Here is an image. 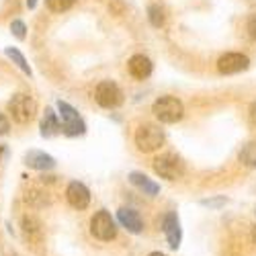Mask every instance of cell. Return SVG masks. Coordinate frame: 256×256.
Returning <instances> with one entry per match:
<instances>
[{"instance_id": "1", "label": "cell", "mask_w": 256, "mask_h": 256, "mask_svg": "<svg viewBox=\"0 0 256 256\" xmlns=\"http://www.w3.org/2000/svg\"><path fill=\"white\" fill-rule=\"evenodd\" d=\"M152 111L162 123H176L184 115V106L176 96H160L154 102Z\"/></svg>"}, {"instance_id": "2", "label": "cell", "mask_w": 256, "mask_h": 256, "mask_svg": "<svg viewBox=\"0 0 256 256\" xmlns=\"http://www.w3.org/2000/svg\"><path fill=\"white\" fill-rule=\"evenodd\" d=\"M8 113L16 123H29L37 113V102L33 96L18 92L8 100Z\"/></svg>"}, {"instance_id": "3", "label": "cell", "mask_w": 256, "mask_h": 256, "mask_svg": "<svg viewBox=\"0 0 256 256\" xmlns=\"http://www.w3.org/2000/svg\"><path fill=\"white\" fill-rule=\"evenodd\" d=\"M58 115L62 117V127H64V134L74 138V136H82L86 132V125H84L82 117L76 113V109L72 104L64 102V100H58Z\"/></svg>"}, {"instance_id": "4", "label": "cell", "mask_w": 256, "mask_h": 256, "mask_svg": "<svg viewBox=\"0 0 256 256\" xmlns=\"http://www.w3.org/2000/svg\"><path fill=\"white\" fill-rule=\"evenodd\" d=\"M164 144V132L160 130L158 125H152V123H146L142 125L140 130L136 132V146L140 148L142 152H154Z\"/></svg>"}, {"instance_id": "5", "label": "cell", "mask_w": 256, "mask_h": 256, "mask_svg": "<svg viewBox=\"0 0 256 256\" xmlns=\"http://www.w3.org/2000/svg\"><path fill=\"white\" fill-rule=\"evenodd\" d=\"M154 170L166 180H178L184 174V164L174 154H162L154 160Z\"/></svg>"}, {"instance_id": "6", "label": "cell", "mask_w": 256, "mask_h": 256, "mask_svg": "<svg viewBox=\"0 0 256 256\" xmlns=\"http://www.w3.org/2000/svg\"><path fill=\"white\" fill-rule=\"evenodd\" d=\"M90 234L102 242L113 240L117 236V226L111 218V213H106V211L94 213V218L90 220Z\"/></svg>"}, {"instance_id": "7", "label": "cell", "mask_w": 256, "mask_h": 256, "mask_svg": "<svg viewBox=\"0 0 256 256\" xmlns=\"http://www.w3.org/2000/svg\"><path fill=\"white\" fill-rule=\"evenodd\" d=\"M96 102L104 109H115L123 102V92L115 82L104 80L96 86Z\"/></svg>"}, {"instance_id": "8", "label": "cell", "mask_w": 256, "mask_h": 256, "mask_svg": "<svg viewBox=\"0 0 256 256\" xmlns=\"http://www.w3.org/2000/svg\"><path fill=\"white\" fill-rule=\"evenodd\" d=\"M250 66V60L244 54H226L218 60V70L222 74H238Z\"/></svg>"}, {"instance_id": "9", "label": "cell", "mask_w": 256, "mask_h": 256, "mask_svg": "<svg viewBox=\"0 0 256 256\" xmlns=\"http://www.w3.org/2000/svg\"><path fill=\"white\" fill-rule=\"evenodd\" d=\"M162 230H164V236L168 240V246L176 250L180 246L182 240V230H180V222L176 218V213H166L164 222H162Z\"/></svg>"}, {"instance_id": "10", "label": "cell", "mask_w": 256, "mask_h": 256, "mask_svg": "<svg viewBox=\"0 0 256 256\" xmlns=\"http://www.w3.org/2000/svg\"><path fill=\"white\" fill-rule=\"evenodd\" d=\"M66 199L74 209H86L90 203V190L82 182H70L66 188Z\"/></svg>"}, {"instance_id": "11", "label": "cell", "mask_w": 256, "mask_h": 256, "mask_svg": "<svg viewBox=\"0 0 256 256\" xmlns=\"http://www.w3.org/2000/svg\"><path fill=\"white\" fill-rule=\"evenodd\" d=\"M117 220L119 224L127 230V232H132V234H140L144 230V224H142V218H140V213L130 209V207H121L117 211Z\"/></svg>"}, {"instance_id": "12", "label": "cell", "mask_w": 256, "mask_h": 256, "mask_svg": "<svg viewBox=\"0 0 256 256\" xmlns=\"http://www.w3.org/2000/svg\"><path fill=\"white\" fill-rule=\"evenodd\" d=\"M25 164L33 170H52L56 166L54 156L46 154V152H39V150H29L25 154Z\"/></svg>"}, {"instance_id": "13", "label": "cell", "mask_w": 256, "mask_h": 256, "mask_svg": "<svg viewBox=\"0 0 256 256\" xmlns=\"http://www.w3.org/2000/svg\"><path fill=\"white\" fill-rule=\"evenodd\" d=\"M127 66H130V74L134 78H138V80H146L148 76L152 74V62H150V58H146L142 54L134 56Z\"/></svg>"}, {"instance_id": "14", "label": "cell", "mask_w": 256, "mask_h": 256, "mask_svg": "<svg viewBox=\"0 0 256 256\" xmlns=\"http://www.w3.org/2000/svg\"><path fill=\"white\" fill-rule=\"evenodd\" d=\"M60 130H62V125H60L58 113H54L52 109H46V115H44V119H41V136H44V138H52Z\"/></svg>"}, {"instance_id": "15", "label": "cell", "mask_w": 256, "mask_h": 256, "mask_svg": "<svg viewBox=\"0 0 256 256\" xmlns=\"http://www.w3.org/2000/svg\"><path fill=\"white\" fill-rule=\"evenodd\" d=\"M130 180H132V184H136L138 188H142L146 195H158V190H160V186L154 180L148 178L144 172H132L130 174Z\"/></svg>"}, {"instance_id": "16", "label": "cell", "mask_w": 256, "mask_h": 256, "mask_svg": "<svg viewBox=\"0 0 256 256\" xmlns=\"http://www.w3.org/2000/svg\"><path fill=\"white\" fill-rule=\"evenodd\" d=\"M23 232H25V238H27L29 242H39L41 238H44L41 224H39L35 218H29V216L23 218Z\"/></svg>"}, {"instance_id": "17", "label": "cell", "mask_w": 256, "mask_h": 256, "mask_svg": "<svg viewBox=\"0 0 256 256\" xmlns=\"http://www.w3.org/2000/svg\"><path fill=\"white\" fill-rule=\"evenodd\" d=\"M4 54H6V56H8V58H10V60H12L14 64H16V66H18L20 70H23V72L27 74V76H31V74H33V70H31V66L27 64L25 56L20 54V52H18L16 48H6V50H4Z\"/></svg>"}, {"instance_id": "18", "label": "cell", "mask_w": 256, "mask_h": 256, "mask_svg": "<svg viewBox=\"0 0 256 256\" xmlns=\"http://www.w3.org/2000/svg\"><path fill=\"white\" fill-rule=\"evenodd\" d=\"M240 162L248 168H256V142H250L242 148L240 152Z\"/></svg>"}, {"instance_id": "19", "label": "cell", "mask_w": 256, "mask_h": 256, "mask_svg": "<svg viewBox=\"0 0 256 256\" xmlns=\"http://www.w3.org/2000/svg\"><path fill=\"white\" fill-rule=\"evenodd\" d=\"M148 18H150V23L154 27H162L164 25V10L158 4H152L150 8H148Z\"/></svg>"}, {"instance_id": "20", "label": "cell", "mask_w": 256, "mask_h": 256, "mask_svg": "<svg viewBox=\"0 0 256 256\" xmlns=\"http://www.w3.org/2000/svg\"><path fill=\"white\" fill-rule=\"evenodd\" d=\"M46 2L52 12H66L68 8L74 6V0H46Z\"/></svg>"}, {"instance_id": "21", "label": "cell", "mask_w": 256, "mask_h": 256, "mask_svg": "<svg viewBox=\"0 0 256 256\" xmlns=\"http://www.w3.org/2000/svg\"><path fill=\"white\" fill-rule=\"evenodd\" d=\"M10 31H12V35L16 39H25L27 37V27H25L23 20H12V23H10Z\"/></svg>"}, {"instance_id": "22", "label": "cell", "mask_w": 256, "mask_h": 256, "mask_svg": "<svg viewBox=\"0 0 256 256\" xmlns=\"http://www.w3.org/2000/svg\"><path fill=\"white\" fill-rule=\"evenodd\" d=\"M246 29H248V35L252 39H256V14H250L248 23H246Z\"/></svg>"}, {"instance_id": "23", "label": "cell", "mask_w": 256, "mask_h": 256, "mask_svg": "<svg viewBox=\"0 0 256 256\" xmlns=\"http://www.w3.org/2000/svg\"><path fill=\"white\" fill-rule=\"evenodd\" d=\"M8 130H10V123H8V119L0 113V136H6L8 134Z\"/></svg>"}, {"instance_id": "24", "label": "cell", "mask_w": 256, "mask_h": 256, "mask_svg": "<svg viewBox=\"0 0 256 256\" xmlns=\"http://www.w3.org/2000/svg\"><path fill=\"white\" fill-rule=\"evenodd\" d=\"M250 123L256 127V102L250 106Z\"/></svg>"}, {"instance_id": "25", "label": "cell", "mask_w": 256, "mask_h": 256, "mask_svg": "<svg viewBox=\"0 0 256 256\" xmlns=\"http://www.w3.org/2000/svg\"><path fill=\"white\" fill-rule=\"evenodd\" d=\"M220 203H226V199H218V201H203V205H220Z\"/></svg>"}, {"instance_id": "26", "label": "cell", "mask_w": 256, "mask_h": 256, "mask_svg": "<svg viewBox=\"0 0 256 256\" xmlns=\"http://www.w3.org/2000/svg\"><path fill=\"white\" fill-rule=\"evenodd\" d=\"M27 6L29 8H35L37 6V0H27Z\"/></svg>"}, {"instance_id": "27", "label": "cell", "mask_w": 256, "mask_h": 256, "mask_svg": "<svg viewBox=\"0 0 256 256\" xmlns=\"http://www.w3.org/2000/svg\"><path fill=\"white\" fill-rule=\"evenodd\" d=\"M148 256H166V254H162V252H152V254H148Z\"/></svg>"}, {"instance_id": "28", "label": "cell", "mask_w": 256, "mask_h": 256, "mask_svg": "<svg viewBox=\"0 0 256 256\" xmlns=\"http://www.w3.org/2000/svg\"><path fill=\"white\" fill-rule=\"evenodd\" d=\"M0 158H2V148H0Z\"/></svg>"}]
</instances>
